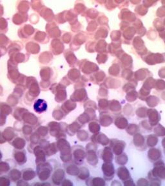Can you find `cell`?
<instances>
[{
    "label": "cell",
    "instance_id": "cell-1",
    "mask_svg": "<svg viewBox=\"0 0 165 186\" xmlns=\"http://www.w3.org/2000/svg\"><path fill=\"white\" fill-rule=\"evenodd\" d=\"M34 110L37 113H42L43 111H45L47 109V104L45 100L39 99L35 102V104L34 105Z\"/></svg>",
    "mask_w": 165,
    "mask_h": 186
}]
</instances>
